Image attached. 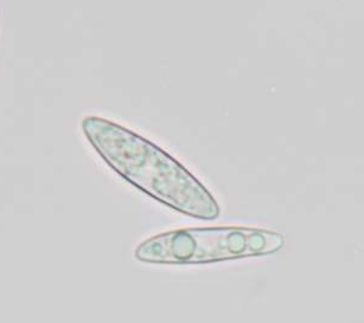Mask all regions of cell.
I'll return each mask as SVG.
<instances>
[{
	"mask_svg": "<svg viewBox=\"0 0 364 323\" xmlns=\"http://www.w3.org/2000/svg\"><path fill=\"white\" fill-rule=\"evenodd\" d=\"M284 245L279 232L247 226L180 228L144 240L137 260L157 265H203L245 258L266 257Z\"/></svg>",
	"mask_w": 364,
	"mask_h": 323,
	"instance_id": "obj_2",
	"label": "cell"
},
{
	"mask_svg": "<svg viewBox=\"0 0 364 323\" xmlns=\"http://www.w3.org/2000/svg\"><path fill=\"white\" fill-rule=\"evenodd\" d=\"M82 129L107 166L146 195L191 218H219L214 196L159 146L101 117L84 118Z\"/></svg>",
	"mask_w": 364,
	"mask_h": 323,
	"instance_id": "obj_1",
	"label": "cell"
}]
</instances>
